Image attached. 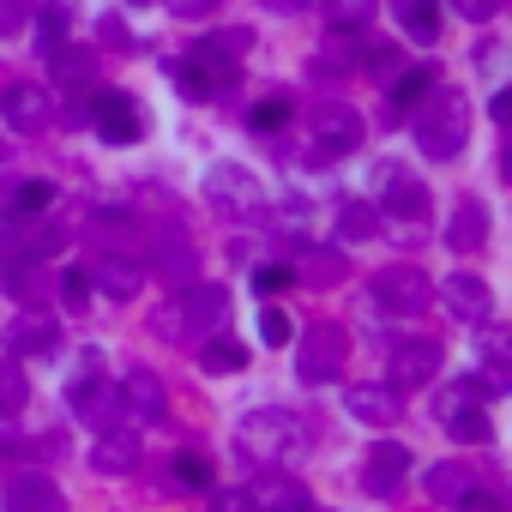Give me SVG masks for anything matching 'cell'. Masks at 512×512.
<instances>
[{"label": "cell", "mask_w": 512, "mask_h": 512, "mask_svg": "<svg viewBox=\"0 0 512 512\" xmlns=\"http://www.w3.org/2000/svg\"><path fill=\"white\" fill-rule=\"evenodd\" d=\"M139 458H145V446H139V434H127V422L97 428V440H91V470L127 476V470H139Z\"/></svg>", "instance_id": "obj_15"}, {"label": "cell", "mask_w": 512, "mask_h": 512, "mask_svg": "<svg viewBox=\"0 0 512 512\" xmlns=\"http://www.w3.org/2000/svg\"><path fill=\"white\" fill-rule=\"evenodd\" d=\"M410 139L428 163H452L470 145V97L446 91V85H428V97L410 109Z\"/></svg>", "instance_id": "obj_2"}, {"label": "cell", "mask_w": 512, "mask_h": 512, "mask_svg": "<svg viewBox=\"0 0 512 512\" xmlns=\"http://www.w3.org/2000/svg\"><path fill=\"white\" fill-rule=\"evenodd\" d=\"M290 272L308 278V284H338V278H344V253H338V247H320V241H302Z\"/></svg>", "instance_id": "obj_25"}, {"label": "cell", "mask_w": 512, "mask_h": 512, "mask_svg": "<svg viewBox=\"0 0 512 512\" xmlns=\"http://www.w3.org/2000/svg\"><path fill=\"white\" fill-rule=\"evenodd\" d=\"M0 115H7V127H13V133H43V127L55 121V91H49V85L19 79V85L0 91Z\"/></svg>", "instance_id": "obj_13"}, {"label": "cell", "mask_w": 512, "mask_h": 512, "mask_svg": "<svg viewBox=\"0 0 512 512\" xmlns=\"http://www.w3.org/2000/svg\"><path fill=\"white\" fill-rule=\"evenodd\" d=\"M157 332H169V326H181L187 338H217L223 326H229V290L223 284H187L181 290V308H163L157 320H151Z\"/></svg>", "instance_id": "obj_3"}, {"label": "cell", "mask_w": 512, "mask_h": 512, "mask_svg": "<svg viewBox=\"0 0 512 512\" xmlns=\"http://www.w3.org/2000/svg\"><path fill=\"white\" fill-rule=\"evenodd\" d=\"M356 67H362L368 79L392 85V79H398V67H404V55H398L392 43H362V49H356Z\"/></svg>", "instance_id": "obj_36"}, {"label": "cell", "mask_w": 512, "mask_h": 512, "mask_svg": "<svg viewBox=\"0 0 512 512\" xmlns=\"http://www.w3.org/2000/svg\"><path fill=\"white\" fill-rule=\"evenodd\" d=\"M344 410L356 416V422H368V428H392L398 416H404V392L386 380V386H350L344 392Z\"/></svg>", "instance_id": "obj_18"}, {"label": "cell", "mask_w": 512, "mask_h": 512, "mask_svg": "<svg viewBox=\"0 0 512 512\" xmlns=\"http://www.w3.org/2000/svg\"><path fill=\"white\" fill-rule=\"evenodd\" d=\"M67 404L85 416V422H97V428H109V422H121V398H115V386L97 374V356H85V368L67 380Z\"/></svg>", "instance_id": "obj_10"}, {"label": "cell", "mask_w": 512, "mask_h": 512, "mask_svg": "<svg viewBox=\"0 0 512 512\" xmlns=\"http://www.w3.org/2000/svg\"><path fill=\"white\" fill-rule=\"evenodd\" d=\"M308 422L296 416V410H284V404H266V410H247L241 422H235V452L247 458V464H260V470H278V464H296V458H308Z\"/></svg>", "instance_id": "obj_1"}, {"label": "cell", "mask_w": 512, "mask_h": 512, "mask_svg": "<svg viewBox=\"0 0 512 512\" xmlns=\"http://www.w3.org/2000/svg\"><path fill=\"white\" fill-rule=\"evenodd\" d=\"M440 344L434 338H404L398 350H392V386L404 392V386H428L434 374H440Z\"/></svg>", "instance_id": "obj_17"}, {"label": "cell", "mask_w": 512, "mask_h": 512, "mask_svg": "<svg viewBox=\"0 0 512 512\" xmlns=\"http://www.w3.org/2000/svg\"><path fill=\"white\" fill-rule=\"evenodd\" d=\"M205 43H217V49H223V55H229V61H241V55H247V49H253V31H247V25H229V31H223V37H205Z\"/></svg>", "instance_id": "obj_45"}, {"label": "cell", "mask_w": 512, "mask_h": 512, "mask_svg": "<svg viewBox=\"0 0 512 512\" xmlns=\"http://www.w3.org/2000/svg\"><path fill=\"white\" fill-rule=\"evenodd\" d=\"M290 266H253V296H260V302H278L284 290H290Z\"/></svg>", "instance_id": "obj_42"}, {"label": "cell", "mask_w": 512, "mask_h": 512, "mask_svg": "<svg viewBox=\"0 0 512 512\" xmlns=\"http://www.w3.org/2000/svg\"><path fill=\"white\" fill-rule=\"evenodd\" d=\"M25 19H31V7H25V0H0V37L25 31Z\"/></svg>", "instance_id": "obj_47"}, {"label": "cell", "mask_w": 512, "mask_h": 512, "mask_svg": "<svg viewBox=\"0 0 512 512\" xmlns=\"http://www.w3.org/2000/svg\"><path fill=\"white\" fill-rule=\"evenodd\" d=\"M7 157H13V145H7V139H0V163H7Z\"/></svg>", "instance_id": "obj_53"}, {"label": "cell", "mask_w": 512, "mask_h": 512, "mask_svg": "<svg viewBox=\"0 0 512 512\" xmlns=\"http://www.w3.org/2000/svg\"><path fill=\"white\" fill-rule=\"evenodd\" d=\"M368 19H374V0H326V25H332L338 37L368 31Z\"/></svg>", "instance_id": "obj_37"}, {"label": "cell", "mask_w": 512, "mask_h": 512, "mask_svg": "<svg viewBox=\"0 0 512 512\" xmlns=\"http://www.w3.org/2000/svg\"><path fill=\"white\" fill-rule=\"evenodd\" d=\"M344 362H350V332H344L338 320H314V326L296 338V380H302V386L338 380Z\"/></svg>", "instance_id": "obj_4"}, {"label": "cell", "mask_w": 512, "mask_h": 512, "mask_svg": "<svg viewBox=\"0 0 512 512\" xmlns=\"http://www.w3.org/2000/svg\"><path fill=\"white\" fill-rule=\"evenodd\" d=\"M169 488H175V494H199V488H211V458H205V452H181V458H169Z\"/></svg>", "instance_id": "obj_34"}, {"label": "cell", "mask_w": 512, "mask_h": 512, "mask_svg": "<svg viewBox=\"0 0 512 512\" xmlns=\"http://www.w3.org/2000/svg\"><path fill=\"white\" fill-rule=\"evenodd\" d=\"M25 398H31V386H25V374H19V356L0 362V416H13Z\"/></svg>", "instance_id": "obj_41"}, {"label": "cell", "mask_w": 512, "mask_h": 512, "mask_svg": "<svg viewBox=\"0 0 512 512\" xmlns=\"http://www.w3.org/2000/svg\"><path fill=\"white\" fill-rule=\"evenodd\" d=\"M91 290H103L115 302H133L145 290V260H133V253H103L91 266Z\"/></svg>", "instance_id": "obj_19"}, {"label": "cell", "mask_w": 512, "mask_h": 512, "mask_svg": "<svg viewBox=\"0 0 512 512\" xmlns=\"http://www.w3.org/2000/svg\"><path fill=\"white\" fill-rule=\"evenodd\" d=\"M229 73H235V61H229L217 43H199V49H187V55L169 61V79L187 91V103H211V97L229 85Z\"/></svg>", "instance_id": "obj_6"}, {"label": "cell", "mask_w": 512, "mask_h": 512, "mask_svg": "<svg viewBox=\"0 0 512 512\" xmlns=\"http://www.w3.org/2000/svg\"><path fill=\"white\" fill-rule=\"evenodd\" d=\"M446 247H458V253H482L488 247V205L482 199H458V211L446 223Z\"/></svg>", "instance_id": "obj_24"}, {"label": "cell", "mask_w": 512, "mask_h": 512, "mask_svg": "<svg viewBox=\"0 0 512 512\" xmlns=\"http://www.w3.org/2000/svg\"><path fill=\"white\" fill-rule=\"evenodd\" d=\"M0 205H7V217H13V223L43 217V211L55 205V181H43V175H37V181H19V187H13L7 199H0Z\"/></svg>", "instance_id": "obj_28"}, {"label": "cell", "mask_w": 512, "mask_h": 512, "mask_svg": "<svg viewBox=\"0 0 512 512\" xmlns=\"http://www.w3.org/2000/svg\"><path fill=\"white\" fill-rule=\"evenodd\" d=\"M205 199H211L223 217H235V223L266 217V181L253 175V169H241V163H217V169L205 175Z\"/></svg>", "instance_id": "obj_5"}, {"label": "cell", "mask_w": 512, "mask_h": 512, "mask_svg": "<svg viewBox=\"0 0 512 512\" xmlns=\"http://www.w3.org/2000/svg\"><path fill=\"white\" fill-rule=\"evenodd\" d=\"M452 512H506V506H500L494 494H476V488H470L464 500H452Z\"/></svg>", "instance_id": "obj_49"}, {"label": "cell", "mask_w": 512, "mask_h": 512, "mask_svg": "<svg viewBox=\"0 0 512 512\" xmlns=\"http://www.w3.org/2000/svg\"><path fill=\"white\" fill-rule=\"evenodd\" d=\"M284 121H290V91H272L266 103L247 109V127H253V133H278Z\"/></svg>", "instance_id": "obj_40"}, {"label": "cell", "mask_w": 512, "mask_h": 512, "mask_svg": "<svg viewBox=\"0 0 512 512\" xmlns=\"http://www.w3.org/2000/svg\"><path fill=\"white\" fill-rule=\"evenodd\" d=\"M446 434L464 440V446H488V440H494V422H488L482 404H458V410L446 416Z\"/></svg>", "instance_id": "obj_32"}, {"label": "cell", "mask_w": 512, "mask_h": 512, "mask_svg": "<svg viewBox=\"0 0 512 512\" xmlns=\"http://www.w3.org/2000/svg\"><path fill=\"white\" fill-rule=\"evenodd\" d=\"M440 290H446L452 320H464V326H488V320H494V290H488L476 272H452Z\"/></svg>", "instance_id": "obj_16"}, {"label": "cell", "mask_w": 512, "mask_h": 512, "mask_svg": "<svg viewBox=\"0 0 512 512\" xmlns=\"http://www.w3.org/2000/svg\"><path fill=\"white\" fill-rule=\"evenodd\" d=\"M374 187H380V199H374L380 217H398V223H416V229H422V217H428V187H422L404 163H374Z\"/></svg>", "instance_id": "obj_8"}, {"label": "cell", "mask_w": 512, "mask_h": 512, "mask_svg": "<svg viewBox=\"0 0 512 512\" xmlns=\"http://www.w3.org/2000/svg\"><path fill=\"white\" fill-rule=\"evenodd\" d=\"M308 139H314V157H350L362 139H368V127H362V115L350 109V103H320L314 109V127H308Z\"/></svg>", "instance_id": "obj_9"}, {"label": "cell", "mask_w": 512, "mask_h": 512, "mask_svg": "<svg viewBox=\"0 0 512 512\" xmlns=\"http://www.w3.org/2000/svg\"><path fill=\"white\" fill-rule=\"evenodd\" d=\"M308 73H314V79H344V73H356V43H326V49L308 61Z\"/></svg>", "instance_id": "obj_38"}, {"label": "cell", "mask_w": 512, "mask_h": 512, "mask_svg": "<svg viewBox=\"0 0 512 512\" xmlns=\"http://www.w3.org/2000/svg\"><path fill=\"white\" fill-rule=\"evenodd\" d=\"M49 61H55V85H67V91L97 85V49H73V43H61V49H49Z\"/></svg>", "instance_id": "obj_27"}, {"label": "cell", "mask_w": 512, "mask_h": 512, "mask_svg": "<svg viewBox=\"0 0 512 512\" xmlns=\"http://www.w3.org/2000/svg\"><path fill=\"white\" fill-rule=\"evenodd\" d=\"M151 266H157V278L163 284H175V290H187L193 278H199V253H193V241L187 235H157V253H151Z\"/></svg>", "instance_id": "obj_21"}, {"label": "cell", "mask_w": 512, "mask_h": 512, "mask_svg": "<svg viewBox=\"0 0 512 512\" xmlns=\"http://www.w3.org/2000/svg\"><path fill=\"white\" fill-rule=\"evenodd\" d=\"M446 7H452L458 19H470V25H488V19L500 13V0H446Z\"/></svg>", "instance_id": "obj_46"}, {"label": "cell", "mask_w": 512, "mask_h": 512, "mask_svg": "<svg viewBox=\"0 0 512 512\" xmlns=\"http://www.w3.org/2000/svg\"><path fill=\"white\" fill-rule=\"evenodd\" d=\"M290 332H296L290 314H284L278 302H266V308H260V338H266V344H290Z\"/></svg>", "instance_id": "obj_44"}, {"label": "cell", "mask_w": 512, "mask_h": 512, "mask_svg": "<svg viewBox=\"0 0 512 512\" xmlns=\"http://www.w3.org/2000/svg\"><path fill=\"white\" fill-rule=\"evenodd\" d=\"M368 296H374V308H386V314H398V320H416V314L434 302V284L422 278V266H380V272L368 278Z\"/></svg>", "instance_id": "obj_7"}, {"label": "cell", "mask_w": 512, "mask_h": 512, "mask_svg": "<svg viewBox=\"0 0 512 512\" xmlns=\"http://www.w3.org/2000/svg\"><path fill=\"white\" fill-rule=\"evenodd\" d=\"M380 223H386V217H380L374 205H362V199H356V205H344V211H338V241H344V247L374 241V235H380Z\"/></svg>", "instance_id": "obj_33"}, {"label": "cell", "mask_w": 512, "mask_h": 512, "mask_svg": "<svg viewBox=\"0 0 512 512\" xmlns=\"http://www.w3.org/2000/svg\"><path fill=\"white\" fill-rule=\"evenodd\" d=\"M404 476H410V446H404V440H374V446L362 452V488H368L374 500H392Z\"/></svg>", "instance_id": "obj_14"}, {"label": "cell", "mask_w": 512, "mask_h": 512, "mask_svg": "<svg viewBox=\"0 0 512 512\" xmlns=\"http://www.w3.org/2000/svg\"><path fill=\"white\" fill-rule=\"evenodd\" d=\"M266 7H272V13H302L308 0H266Z\"/></svg>", "instance_id": "obj_52"}, {"label": "cell", "mask_w": 512, "mask_h": 512, "mask_svg": "<svg viewBox=\"0 0 512 512\" xmlns=\"http://www.w3.org/2000/svg\"><path fill=\"white\" fill-rule=\"evenodd\" d=\"M0 500H7V512H67L61 488H55L49 476H37V470H19V476H7Z\"/></svg>", "instance_id": "obj_20"}, {"label": "cell", "mask_w": 512, "mask_h": 512, "mask_svg": "<svg viewBox=\"0 0 512 512\" xmlns=\"http://www.w3.org/2000/svg\"><path fill=\"white\" fill-rule=\"evenodd\" d=\"M115 398H121V422H145V428L163 422V410H169V392L151 368H127L115 380Z\"/></svg>", "instance_id": "obj_12"}, {"label": "cell", "mask_w": 512, "mask_h": 512, "mask_svg": "<svg viewBox=\"0 0 512 512\" xmlns=\"http://www.w3.org/2000/svg\"><path fill=\"white\" fill-rule=\"evenodd\" d=\"M428 85H434V67H398V79L386 85V91H392V109H398V115H410V109H416V97H428Z\"/></svg>", "instance_id": "obj_35"}, {"label": "cell", "mask_w": 512, "mask_h": 512, "mask_svg": "<svg viewBox=\"0 0 512 512\" xmlns=\"http://www.w3.org/2000/svg\"><path fill=\"white\" fill-rule=\"evenodd\" d=\"M392 13H398V25L416 43H434V31H440V0H392Z\"/></svg>", "instance_id": "obj_31"}, {"label": "cell", "mask_w": 512, "mask_h": 512, "mask_svg": "<svg viewBox=\"0 0 512 512\" xmlns=\"http://www.w3.org/2000/svg\"><path fill=\"white\" fill-rule=\"evenodd\" d=\"M205 512H253V500H247V488H223V494H211Z\"/></svg>", "instance_id": "obj_48"}, {"label": "cell", "mask_w": 512, "mask_h": 512, "mask_svg": "<svg viewBox=\"0 0 512 512\" xmlns=\"http://www.w3.org/2000/svg\"><path fill=\"white\" fill-rule=\"evenodd\" d=\"M55 344H61V326H55L43 308H25V314L7 326V350H13V356H49Z\"/></svg>", "instance_id": "obj_22"}, {"label": "cell", "mask_w": 512, "mask_h": 512, "mask_svg": "<svg viewBox=\"0 0 512 512\" xmlns=\"http://www.w3.org/2000/svg\"><path fill=\"white\" fill-rule=\"evenodd\" d=\"M127 7H151V0H127Z\"/></svg>", "instance_id": "obj_54"}, {"label": "cell", "mask_w": 512, "mask_h": 512, "mask_svg": "<svg viewBox=\"0 0 512 512\" xmlns=\"http://www.w3.org/2000/svg\"><path fill=\"white\" fill-rule=\"evenodd\" d=\"M61 302H67V314H85L91 308V272H67L61 278Z\"/></svg>", "instance_id": "obj_43"}, {"label": "cell", "mask_w": 512, "mask_h": 512, "mask_svg": "<svg viewBox=\"0 0 512 512\" xmlns=\"http://www.w3.org/2000/svg\"><path fill=\"white\" fill-rule=\"evenodd\" d=\"M31 25H37V43L49 55V49H61L73 37V7L67 0H31Z\"/></svg>", "instance_id": "obj_26"}, {"label": "cell", "mask_w": 512, "mask_h": 512, "mask_svg": "<svg viewBox=\"0 0 512 512\" xmlns=\"http://www.w3.org/2000/svg\"><path fill=\"white\" fill-rule=\"evenodd\" d=\"M247 500H253V512H314L308 488H302L296 476H278V470H266V482L253 488Z\"/></svg>", "instance_id": "obj_23"}, {"label": "cell", "mask_w": 512, "mask_h": 512, "mask_svg": "<svg viewBox=\"0 0 512 512\" xmlns=\"http://www.w3.org/2000/svg\"><path fill=\"white\" fill-rule=\"evenodd\" d=\"M13 452H25V434L13 428V416H0V458H13Z\"/></svg>", "instance_id": "obj_51"}, {"label": "cell", "mask_w": 512, "mask_h": 512, "mask_svg": "<svg viewBox=\"0 0 512 512\" xmlns=\"http://www.w3.org/2000/svg\"><path fill=\"white\" fill-rule=\"evenodd\" d=\"M0 284H7V296H19V302H31V308L49 296V272H43L37 260H13L7 272H0Z\"/></svg>", "instance_id": "obj_30"}, {"label": "cell", "mask_w": 512, "mask_h": 512, "mask_svg": "<svg viewBox=\"0 0 512 512\" xmlns=\"http://www.w3.org/2000/svg\"><path fill=\"white\" fill-rule=\"evenodd\" d=\"M199 368H205V374H241V368H247V350L229 344V338H217V344L199 350Z\"/></svg>", "instance_id": "obj_39"}, {"label": "cell", "mask_w": 512, "mask_h": 512, "mask_svg": "<svg viewBox=\"0 0 512 512\" xmlns=\"http://www.w3.org/2000/svg\"><path fill=\"white\" fill-rule=\"evenodd\" d=\"M91 127L103 133V145H133L145 133V109L127 91H97L91 97Z\"/></svg>", "instance_id": "obj_11"}, {"label": "cell", "mask_w": 512, "mask_h": 512, "mask_svg": "<svg viewBox=\"0 0 512 512\" xmlns=\"http://www.w3.org/2000/svg\"><path fill=\"white\" fill-rule=\"evenodd\" d=\"M163 7H169L175 19H205V13L217 7V0H163Z\"/></svg>", "instance_id": "obj_50"}, {"label": "cell", "mask_w": 512, "mask_h": 512, "mask_svg": "<svg viewBox=\"0 0 512 512\" xmlns=\"http://www.w3.org/2000/svg\"><path fill=\"white\" fill-rule=\"evenodd\" d=\"M422 488H428V500L452 506V500H464V494L476 488V476H470L464 464H452V458H446V464H428V482H422Z\"/></svg>", "instance_id": "obj_29"}]
</instances>
